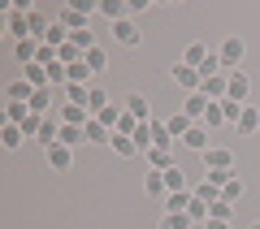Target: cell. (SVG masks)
<instances>
[{
    "instance_id": "obj_38",
    "label": "cell",
    "mask_w": 260,
    "mask_h": 229,
    "mask_svg": "<svg viewBox=\"0 0 260 229\" xmlns=\"http://www.w3.org/2000/svg\"><path fill=\"white\" fill-rule=\"evenodd\" d=\"M204 229H234V225H230V220H208Z\"/></svg>"
},
{
    "instance_id": "obj_27",
    "label": "cell",
    "mask_w": 260,
    "mask_h": 229,
    "mask_svg": "<svg viewBox=\"0 0 260 229\" xmlns=\"http://www.w3.org/2000/svg\"><path fill=\"white\" fill-rule=\"evenodd\" d=\"M191 195H195V199H204V203H217V199H221V186L200 182V186H191Z\"/></svg>"
},
{
    "instance_id": "obj_29",
    "label": "cell",
    "mask_w": 260,
    "mask_h": 229,
    "mask_svg": "<svg viewBox=\"0 0 260 229\" xmlns=\"http://www.w3.org/2000/svg\"><path fill=\"white\" fill-rule=\"evenodd\" d=\"M186 216H191V225H208V203L191 195V208H186Z\"/></svg>"
},
{
    "instance_id": "obj_32",
    "label": "cell",
    "mask_w": 260,
    "mask_h": 229,
    "mask_svg": "<svg viewBox=\"0 0 260 229\" xmlns=\"http://www.w3.org/2000/svg\"><path fill=\"white\" fill-rule=\"evenodd\" d=\"M160 229H191V216L186 212H165L160 216Z\"/></svg>"
},
{
    "instance_id": "obj_28",
    "label": "cell",
    "mask_w": 260,
    "mask_h": 229,
    "mask_svg": "<svg viewBox=\"0 0 260 229\" xmlns=\"http://www.w3.org/2000/svg\"><path fill=\"white\" fill-rule=\"evenodd\" d=\"M26 117H30V104H9L5 108V126H22Z\"/></svg>"
},
{
    "instance_id": "obj_16",
    "label": "cell",
    "mask_w": 260,
    "mask_h": 229,
    "mask_svg": "<svg viewBox=\"0 0 260 229\" xmlns=\"http://www.w3.org/2000/svg\"><path fill=\"white\" fill-rule=\"evenodd\" d=\"M182 143L191 147V151H200V156H204L208 147H213V143H208V126H191V134H186Z\"/></svg>"
},
{
    "instance_id": "obj_15",
    "label": "cell",
    "mask_w": 260,
    "mask_h": 229,
    "mask_svg": "<svg viewBox=\"0 0 260 229\" xmlns=\"http://www.w3.org/2000/svg\"><path fill=\"white\" fill-rule=\"evenodd\" d=\"M113 151H117V156L121 160H130V156H143V151H139V143H135V138H130V134H113Z\"/></svg>"
},
{
    "instance_id": "obj_8",
    "label": "cell",
    "mask_w": 260,
    "mask_h": 229,
    "mask_svg": "<svg viewBox=\"0 0 260 229\" xmlns=\"http://www.w3.org/2000/svg\"><path fill=\"white\" fill-rule=\"evenodd\" d=\"M208 104H213V100H208L204 91H195V95H186V100H182V112L195 121V126H204V112H208Z\"/></svg>"
},
{
    "instance_id": "obj_1",
    "label": "cell",
    "mask_w": 260,
    "mask_h": 229,
    "mask_svg": "<svg viewBox=\"0 0 260 229\" xmlns=\"http://www.w3.org/2000/svg\"><path fill=\"white\" fill-rule=\"evenodd\" d=\"M217 56H221L225 73L243 69V56H247V44H243V35H225V39H221V48H217Z\"/></svg>"
},
{
    "instance_id": "obj_33",
    "label": "cell",
    "mask_w": 260,
    "mask_h": 229,
    "mask_svg": "<svg viewBox=\"0 0 260 229\" xmlns=\"http://www.w3.org/2000/svg\"><path fill=\"white\" fill-rule=\"evenodd\" d=\"M243 108H247V104H234V100H221V117H225V126H239Z\"/></svg>"
},
{
    "instance_id": "obj_4",
    "label": "cell",
    "mask_w": 260,
    "mask_h": 229,
    "mask_svg": "<svg viewBox=\"0 0 260 229\" xmlns=\"http://www.w3.org/2000/svg\"><path fill=\"white\" fill-rule=\"evenodd\" d=\"M121 108L139 121V126H148V121H152V104H148V95H139V91H130L126 100H121Z\"/></svg>"
},
{
    "instance_id": "obj_34",
    "label": "cell",
    "mask_w": 260,
    "mask_h": 229,
    "mask_svg": "<svg viewBox=\"0 0 260 229\" xmlns=\"http://www.w3.org/2000/svg\"><path fill=\"white\" fill-rule=\"evenodd\" d=\"M230 216H234V203H225V199L208 203V220H230Z\"/></svg>"
},
{
    "instance_id": "obj_25",
    "label": "cell",
    "mask_w": 260,
    "mask_h": 229,
    "mask_svg": "<svg viewBox=\"0 0 260 229\" xmlns=\"http://www.w3.org/2000/svg\"><path fill=\"white\" fill-rule=\"evenodd\" d=\"M243 190H247V186H243V177H239V173H234V177H230V182H225V186H221V199H225V203H239V199H243Z\"/></svg>"
},
{
    "instance_id": "obj_22",
    "label": "cell",
    "mask_w": 260,
    "mask_h": 229,
    "mask_svg": "<svg viewBox=\"0 0 260 229\" xmlns=\"http://www.w3.org/2000/svg\"><path fill=\"white\" fill-rule=\"evenodd\" d=\"M191 126H195V121H191V117H186V112H174V117H169V134H174V138H178V143H182V138H186V134H191Z\"/></svg>"
},
{
    "instance_id": "obj_26",
    "label": "cell",
    "mask_w": 260,
    "mask_h": 229,
    "mask_svg": "<svg viewBox=\"0 0 260 229\" xmlns=\"http://www.w3.org/2000/svg\"><path fill=\"white\" fill-rule=\"evenodd\" d=\"M100 13H104V18H109V22H121V18H130V13H126V5H121V0H100Z\"/></svg>"
},
{
    "instance_id": "obj_6",
    "label": "cell",
    "mask_w": 260,
    "mask_h": 229,
    "mask_svg": "<svg viewBox=\"0 0 260 229\" xmlns=\"http://www.w3.org/2000/svg\"><path fill=\"white\" fill-rule=\"evenodd\" d=\"M70 165H74V147H65V143L48 147V169L52 173H70Z\"/></svg>"
},
{
    "instance_id": "obj_3",
    "label": "cell",
    "mask_w": 260,
    "mask_h": 229,
    "mask_svg": "<svg viewBox=\"0 0 260 229\" xmlns=\"http://www.w3.org/2000/svg\"><path fill=\"white\" fill-rule=\"evenodd\" d=\"M5 30L13 35V44H22V39H35V35H30V13H18V9L5 13Z\"/></svg>"
},
{
    "instance_id": "obj_11",
    "label": "cell",
    "mask_w": 260,
    "mask_h": 229,
    "mask_svg": "<svg viewBox=\"0 0 260 229\" xmlns=\"http://www.w3.org/2000/svg\"><path fill=\"white\" fill-rule=\"evenodd\" d=\"M56 22H61V26L70 30V35H78V30H87V13H83V9H70V5L61 9V18H56Z\"/></svg>"
},
{
    "instance_id": "obj_21",
    "label": "cell",
    "mask_w": 260,
    "mask_h": 229,
    "mask_svg": "<svg viewBox=\"0 0 260 229\" xmlns=\"http://www.w3.org/2000/svg\"><path fill=\"white\" fill-rule=\"evenodd\" d=\"M152 147H165V151L174 147V134H169V121H156V117H152Z\"/></svg>"
},
{
    "instance_id": "obj_5",
    "label": "cell",
    "mask_w": 260,
    "mask_h": 229,
    "mask_svg": "<svg viewBox=\"0 0 260 229\" xmlns=\"http://www.w3.org/2000/svg\"><path fill=\"white\" fill-rule=\"evenodd\" d=\"M56 121H61V126H83L87 130L91 108H83V104H61V108H56Z\"/></svg>"
},
{
    "instance_id": "obj_13",
    "label": "cell",
    "mask_w": 260,
    "mask_h": 229,
    "mask_svg": "<svg viewBox=\"0 0 260 229\" xmlns=\"http://www.w3.org/2000/svg\"><path fill=\"white\" fill-rule=\"evenodd\" d=\"M143 160H148V169H152V173H165V169H174V151H165V147H152V151H148Z\"/></svg>"
},
{
    "instance_id": "obj_37",
    "label": "cell",
    "mask_w": 260,
    "mask_h": 229,
    "mask_svg": "<svg viewBox=\"0 0 260 229\" xmlns=\"http://www.w3.org/2000/svg\"><path fill=\"white\" fill-rule=\"evenodd\" d=\"M204 126H208V130L225 126V117H221V104H208V112H204Z\"/></svg>"
},
{
    "instance_id": "obj_18",
    "label": "cell",
    "mask_w": 260,
    "mask_h": 229,
    "mask_svg": "<svg viewBox=\"0 0 260 229\" xmlns=\"http://www.w3.org/2000/svg\"><path fill=\"white\" fill-rule=\"evenodd\" d=\"M234 130H239V134H256V130H260V108H256V104L243 108V117H239V126H234Z\"/></svg>"
},
{
    "instance_id": "obj_36",
    "label": "cell",
    "mask_w": 260,
    "mask_h": 229,
    "mask_svg": "<svg viewBox=\"0 0 260 229\" xmlns=\"http://www.w3.org/2000/svg\"><path fill=\"white\" fill-rule=\"evenodd\" d=\"M135 143H139V151H143V156L152 151V121H148V126H139V130H135Z\"/></svg>"
},
{
    "instance_id": "obj_9",
    "label": "cell",
    "mask_w": 260,
    "mask_h": 229,
    "mask_svg": "<svg viewBox=\"0 0 260 229\" xmlns=\"http://www.w3.org/2000/svg\"><path fill=\"white\" fill-rule=\"evenodd\" d=\"M113 35H117V44H126V48H139V22H130V18H121V22H113Z\"/></svg>"
},
{
    "instance_id": "obj_12",
    "label": "cell",
    "mask_w": 260,
    "mask_h": 229,
    "mask_svg": "<svg viewBox=\"0 0 260 229\" xmlns=\"http://www.w3.org/2000/svg\"><path fill=\"white\" fill-rule=\"evenodd\" d=\"M5 95H9V104H30V95H35V87H30L26 78H13V83L5 87Z\"/></svg>"
},
{
    "instance_id": "obj_39",
    "label": "cell",
    "mask_w": 260,
    "mask_h": 229,
    "mask_svg": "<svg viewBox=\"0 0 260 229\" xmlns=\"http://www.w3.org/2000/svg\"><path fill=\"white\" fill-rule=\"evenodd\" d=\"M251 229H260V220H256V225H251Z\"/></svg>"
},
{
    "instance_id": "obj_20",
    "label": "cell",
    "mask_w": 260,
    "mask_h": 229,
    "mask_svg": "<svg viewBox=\"0 0 260 229\" xmlns=\"http://www.w3.org/2000/svg\"><path fill=\"white\" fill-rule=\"evenodd\" d=\"M0 143H5V151H18V147L26 143V134H22V126H0Z\"/></svg>"
},
{
    "instance_id": "obj_30",
    "label": "cell",
    "mask_w": 260,
    "mask_h": 229,
    "mask_svg": "<svg viewBox=\"0 0 260 229\" xmlns=\"http://www.w3.org/2000/svg\"><path fill=\"white\" fill-rule=\"evenodd\" d=\"M143 195H152V199L169 195V190H165V177H160V173H148V177H143Z\"/></svg>"
},
{
    "instance_id": "obj_10",
    "label": "cell",
    "mask_w": 260,
    "mask_h": 229,
    "mask_svg": "<svg viewBox=\"0 0 260 229\" xmlns=\"http://www.w3.org/2000/svg\"><path fill=\"white\" fill-rule=\"evenodd\" d=\"M247 95H251V78L243 69H234L230 73V95H225V100H234V104H247Z\"/></svg>"
},
{
    "instance_id": "obj_23",
    "label": "cell",
    "mask_w": 260,
    "mask_h": 229,
    "mask_svg": "<svg viewBox=\"0 0 260 229\" xmlns=\"http://www.w3.org/2000/svg\"><path fill=\"white\" fill-rule=\"evenodd\" d=\"M83 61H87V69H91V73H104V69H109V52H104V48L83 52Z\"/></svg>"
},
{
    "instance_id": "obj_17",
    "label": "cell",
    "mask_w": 260,
    "mask_h": 229,
    "mask_svg": "<svg viewBox=\"0 0 260 229\" xmlns=\"http://www.w3.org/2000/svg\"><path fill=\"white\" fill-rule=\"evenodd\" d=\"M87 143H95V147H109V143H113V130H109V126H100V121L91 117V121H87Z\"/></svg>"
},
{
    "instance_id": "obj_2",
    "label": "cell",
    "mask_w": 260,
    "mask_h": 229,
    "mask_svg": "<svg viewBox=\"0 0 260 229\" xmlns=\"http://www.w3.org/2000/svg\"><path fill=\"white\" fill-rule=\"evenodd\" d=\"M200 160H204V173H234V151L230 147H208Z\"/></svg>"
},
{
    "instance_id": "obj_7",
    "label": "cell",
    "mask_w": 260,
    "mask_h": 229,
    "mask_svg": "<svg viewBox=\"0 0 260 229\" xmlns=\"http://www.w3.org/2000/svg\"><path fill=\"white\" fill-rule=\"evenodd\" d=\"M174 83L182 87L186 95H195V91H200V83H204V78H200V69H191V65H182V61H178V65H174Z\"/></svg>"
},
{
    "instance_id": "obj_31",
    "label": "cell",
    "mask_w": 260,
    "mask_h": 229,
    "mask_svg": "<svg viewBox=\"0 0 260 229\" xmlns=\"http://www.w3.org/2000/svg\"><path fill=\"white\" fill-rule=\"evenodd\" d=\"M61 143H65V147L87 143V130H83V126H61Z\"/></svg>"
},
{
    "instance_id": "obj_14",
    "label": "cell",
    "mask_w": 260,
    "mask_h": 229,
    "mask_svg": "<svg viewBox=\"0 0 260 229\" xmlns=\"http://www.w3.org/2000/svg\"><path fill=\"white\" fill-rule=\"evenodd\" d=\"M208 44H200V39H195V44H186V52H182V65H191V69H200V65L208 61Z\"/></svg>"
},
{
    "instance_id": "obj_19",
    "label": "cell",
    "mask_w": 260,
    "mask_h": 229,
    "mask_svg": "<svg viewBox=\"0 0 260 229\" xmlns=\"http://www.w3.org/2000/svg\"><path fill=\"white\" fill-rule=\"evenodd\" d=\"M22 78H26V83L35 87V91H44V87H52V83H48V69H44V65H22Z\"/></svg>"
},
{
    "instance_id": "obj_35",
    "label": "cell",
    "mask_w": 260,
    "mask_h": 229,
    "mask_svg": "<svg viewBox=\"0 0 260 229\" xmlns=\"http://www.w3.org/2000/svg\"><path fill=\"white\" fill-rule=\"evenodd\" d=\"M48 26H52V22H48V18H44V13H39V9L30 13V35H35L39 44H44V35H48Z\"/></svg>"
},
{
    "instance_id": "obj_24",
    "label": "cell",
    "mask_w": 260,
    "mask_h": 229,
    "mask_svg": "<svg viewBox=\"0 0 260 229\" xmlns=\"http://www.w3.org/2000/svg\"><path fill=\"white\" fill-rule=\"evenodd\" d=\"M160 177H165V190L169 195H178V190H191V186H186V177H182V169H165V173H160Z\"/></svg>"
}]
</instances>
